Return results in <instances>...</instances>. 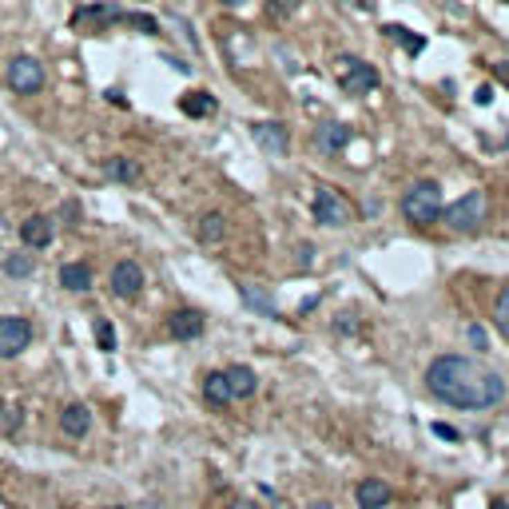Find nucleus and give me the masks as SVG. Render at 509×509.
<instances>
[{
	"label": "nucleus",
	"instance_id": "34",
	"mask_svg": "<svg viewBox=\"0 0 509 509\" xmlns=\"http://www.w3.org/2000/svg\"><path fill=\"white\" fill-rule=\"evenodd\" d=\"M227 509H259V506H254L251 497H235V501H231Z\"/></svg>",
	"mask_w": 509,
	"mask_h": 509
},
{
	"label": "nucleus",
	"instance_id": "18",
	"mask_svg": "<svg viewBox=\"0 0 509 509\" xmlns=\"http://www.w3.org/2000/svg\"><path fill=\"white\" fill-rule=\"evenodd\" d=\"M195 235H199V243H223V235H227V219H223V211H207V215H199Z\"/></svg>",
	"mask_w": 509,
	"mask_h": 509
},
{
	"label": "nucleus",
	"instance_id": "2",
	"mask_svg": "<svg viewBox=\"0 0 509 509\" xmlns=\"http://www.w3.org/2000/svg\"><path fill=\"white\" fill-rule=\"evenodd\" d=\"M402 215L414 227H429L442 219V187L434 179H414L402 195Z\"/></svg>",
	"mask_w": 509,
	"mask_h": 509
},
{
	"label": "nucleus",
	"instance_id": "28",
	"mask_svg": "<svg viewBox=\"0 0 509 509\" xmlns=\"http://www.w3.org/2000/svg\"><path fill=\"white\" fill-rule=\"evenodd\" d=\"M465 338H470V346H474V350H485V346H490V342H485V331H481L477 322H470V326H465Z\"/></svg>",
	"mask_w": 509,
	"mask_h": 509
},
{
	"label": "nucleus",
	"instance_id": "38",
	"mask_svg": "<svg viewBox=\"0 0 509 509\" xmlns=\"http://www.w3.org/2000/svg\"><path fill=\"white\" fill-rule=\"evenodd\" d=\"M108 509H127V506H108Z\"/></svg>",
	"mask_w": 509,
	"mask_h": 509
},
{
	"label": "nucleus",
	"instance_id": "16",
	"mask_svg": "<svg viewBox=\"0 0 509 509\" xmlns=\"http://www.w3.org/2000/svg\"><path fill=\"white\" fill-rule=\"evenodd\" d=\"M60 429L68 438H84L88 429H92V410L84 406V402H72V406H64L60 414Z\"/></svg>",
	"mask_w": 509,
	"mask_h": 509
},
{
	"label": "nucleus",
	"instance_id": "20",
	"mask_svg": "<svg viewBox=\"0 0 509 509\" xmlns=\"http://www.w3.org/2000/svg\"><path fill=\"white\" fill-rule=\"evenodd\" d=\"M104 172H108V179H115V183H136L140 179V163L127 156H111L108 163H104Z\"/></svg>",
	"mask_w": 509,
	"mask_h": 509
},
{
	"label": "nucleus",
	"instance_id": "39",
	"mask_svg": "<svg viewBox=\"0 0 509 509\" xmlns=\"http://www.w3.org/2000/svg\"><path fill=\"white\" fill-rule=\"evenodd\" d=\"M493 509H506V506H493Z\"/></svg>",
	"mask_w": 509,
	"mask_h": 509
},
{
	"label": "nucleus",
	"instance_id": "14",
	"mask_svg": "<svg viewBox=\"0 0 509 509\" xmlns=\"http://www.w3.org/2000/svg\"><path fill=\"white\" fill-rule=\"evenodd\" d=\"M223 378H227V386H231V398H254V390H259V378H254V370L251 366H227L223 370Z\"/></svg>",
	"mask_w": 509,
	"mask_h": 509
},
{
	"label": "nucleus",
	"instance_id": "21",
	"mask_svg": "<svg viewBox=\"0 0 509 509\" xmlns=\"http://www.w3.org/2000/svg\"><path fill=\"white\" fill-rule=\"evenodd\" d=\"M108 20H124V12L120 8H111V4H95V8H80V12H72V24H108Z\"/></svg>",
	"mask_w": 509,
	"mask_h": 509
},
{
	"label": "nucleus",
	"instance_id": "3",
	"mask_svg": "<svg viewBox=\"0 0 509 509\" xmlns=\"http://www.w3.org/2000/svg\"><path fill=\"white\" fill-rule=\"evenodd\" d=\"M442 211H445V227H450V231L470 235V231H477L481 219H485V191H465L458 203L442 207Z\"/></svg>",
	"mask_w": 509,
	"mask_h": 509
},
{
	"label": "nucleus",
	"instance_id": "23",
	"mask_svg": "<svg viewBox=\"0 0 509 509\" xmlns=\"http://www.w3.org/2000/svg\"><path fill=\"white\" fill-rule=\"evenodd\" d=\"M386 36H390V40H398V44L406 48V52H410V56H418V52H422V48H426V40H422V36H414L410 28H402V24H386Z\"/></svg>",
	"mask_w": 509,
	"mask_h": 509
},
{
	"label": "nucleus",
	"instance_id": "4",
	"mask_svg": "<svg viewBox=\"0 0 509 509\" xmlns=\"http://www.w3.org/2000/svg\"><path fill=\"white\" fill-rule=\"evenodd\" d=\"M350 219H354V207H350V199L342 191L331 187V183L315 187V223H322V227H346Z\"/></svg>",
	"mask_w": 509,
	"mask_h": 509
},
{
	"label": "nucleus",
	"instance_id": "29",
	"mask_svg": "<svg viewBox=\"0 0 509 509\" xmlns=\"http://www.w3.org/2000/svg\"><path fill=\"white\" fill-rule=\"evenodd\" d=\"M60 215L68 219V227H76V223H80V203H72V199H68V203L60 207Z\"/></svg>",
	"mask_w": 509,
	"mask_h": 509
},
{
	"label": "nucleus",
	"instance_id": "17",
	"mask_svg": "<svg viewBox=\"0 0 509 509\" xmlns=\"http://www.w3.org/2000/svg\"><path fill=\"white\" fill-rule=\"evenodd\" d=\"M60 286L64 290H72V295L92 290V267H88V263H64L60 267Z\"/></svg>",
	"mask_w": 509,
	"mask_h": 509
},
{
	"label": "nucleus",
	"instance_id": "37",
	"mask_svg": "<svg viewBox=\"0 0 509 509\" xmlns=\"http://www.w3.org/2000/svg\"><path fill=\"white\" fill-rule=\"evenodd\" d=\"M223 4H231V8H243V4H247V0H223Z\"/></svg>",
	"mask_w": 509,
	"mask_h": 509
},
{
	"label": "nucleus",
	"instance_id": "5",
	"mask_svg": "<svg viewBox=\"0 0 509 509\" xmlns=\"http://www.w3.org/2000/svg\"><path fill=\"white\" fill-rule=\"evenodd\" d=\"M4 80H8V88L16 95H36L44 88V64L36 60V56H12Z\"/></svg>",
	"mask_w": 509,
	"mask_h": 509
},
{
	"label": "nucleus",
	"instance_id": "12",
	"mask_svg": "<svg viewBox=\"0 0 509 509\" xmlns=\"http://www.w3.org/2000/svg\"><path fill=\"white\" fill-rule=\"evenodd\" d=\"M203 315L199 311H191V306H183V311H175L172 318H167V334L172 338H179V342H191V338H199L203 334Z\"/></svg>",
	"mask_w": 509,
	"mask_h": 509
},
{
	"label": "nucleus",
	"instance_id": "9",
	"mask_svg": "<svg viewBox=\"0 0 509 509\" xmlns=\"http://www.w3.org/2000/svg\"><path fill=\"white\" fill-rule=\"evenodd\" d=\"M350 136H354V131H350L346 124H338V120H326V124L315 127V136H311V140H315V147L322 151V156H338V151H342V147L350 143Z\"/></svg>",
	"mask_w": 509,
	"mask_h": 509
},
{
	"label": "nucleus",
	"instance_id": "27",
	"mask_svg": "<svg viewBox=\"0 0 509 509\" xmlns=\"http://www.w3.org/2000/svg\"><path fill=\"white\" fill-rule=\"evenodd\" d=\"M124 20H127V24H136V28H143L147 36H156V32H159V24L151 20V16H143V12H124Z\"/></svg>",
	"mask_w": 509,
	"mask_h": 509
},
{
	"label": "nucleus",
	"instance_id": "1",
	"mask_svg": "<svg viewBox=\"0 0 509 509\" xmlns=\"http://www.w3.org/2000/svg\"><path fill=\"white\" fill-rule=\"evenodd\" d=\"M426 390L445 406L458 410H490L506 398V378L477 358L465 354H438L426 366Z\"/></svg>",
	"mask_w": 509,
	"mask_h": 509
},
{
	"label": "nucleus",
	"instance_id": "24",
	"mask_svg": "<svg viewBox=\"0 0 509 509\" xmlns=\"http://www.w3.org/2000/svg\"><path fill=\"white\" fill-rule=\"evenodd\" d=\"M493 326H497L501 338L509 342V286H501L497 299H493Z\"/></svg>",
	"mask_w": 509,
	"mask_h": 509
},
{
	"label": "nucleus",
	"instance_id": "7",
	"mask_svg": "<svg viewBox=\"0 0 509 509\" xmlns=\"http://www.w3.org/2000/svg\"><path fill=\"white\" fill-rule=\"evenodd\" d=\"M32 342V322L20 315H4L0 318V358H16L24 354Z\"/></svg>",
	"mask_w": 509,
	"mask_h": 509
},
{
	"label": "nucleus",
	"instance_id": "32",
	"mask_svg": "<svg viewBox=\"0 0 509 509\" xmlns=\"http://www.w3.org/2000/svg\"><path fill=\"white\" fill-rule=\"evenodd\" d=\"M493 76L501 80V84H509V60L506 64H493Z\"/></svg>",
	"mask_w": 509,
	"mask_h": 509
},
{
	"label": "nucleus",
	"instance_id": "10",
	"mask_svg": "<svg viewBox=\"0 0 509 509\" xmlns=\"http://www.w3.org/2000/svg\"><path fill=\"white\" fill-rule=\"evenodd\" d=\"M254 143L267 151V156H286V147H290V136H286L283 124H275V120H263V124H254Z\"/></svg>",
	"mask_w": 509,
	"mask_h": 509
},
{
	"label": "nucleus",
	"instance_id": "15",
	"mask_svg": "<svg viewBox=\"0 0 509 509\" xmlns=\"http://www.w3.org/2000/svg\"><path fill=\"white\" fill-rule=\"evenodd\" d=\"M20 239L28 243V247H48L52 239H56V227L48 215H28V219L20 223Z\"/></svg>",
	"mask_w": 509,
	"mask_h": 509
},
{
	"label": "nucleus",
	"instance_id": "11",
	"mask_svg": "<svg viewBox=\"0 0 509 509\" xmlns=\"http://www.w3.org/2000/svg\"><path fill=\"white\" fill-rule=\"evenodd\" d=\"M354 501H358V509H386L390 506V485L382 477H362L354 485Z\"/></svg>",
	"mask_w": 509,
	"mask_h": 509
},
{
	"label": "nucleus",
	"instance_id": "26",
	"mask_svg": "<svg viewBox=\"0 0 509 509\" xmlns=\"http://www.w3.org/2000/svg\"><path fill=\"white\" fill-rule=\"evenodd\" d=\"M32 267H36V263H32L28 254H8V259H4V270H8L12 279H28Z\"/></svg>",
	"mask_w": 509,
	"mask_h": 509
},
{
	"label": "nucleus",
	"instance_id": "36",
	"mask_svg": "<svg viewBox=\"0 0 509 509\" xmlns=\"http://www.w3.org/2000/svg\"><path fill=\"white\" fill-rule=\"evenodd\" d=\"M306 509H334L331 501H315V506H306Z\"/></svg>",
	"mask_w": 509,
	"mask_h": 509
},
{
	"label": "nucleus",
	"instance_id": "13",
	"mask_svg": "<svg viewBox=\"0 0 509 509\" xmlns=\"http://www.w3.org/2000/svg\"><path fill=\"white\" fill-rule=\"evenodd\" d=\"M239 299H243V306H251L254 315H263V318L279 315V306H275V299H270V290H267V286H259V283H239Z\"/></svg>",
	"mask_w": 509,
	"mask_h": 509
},
{
	"label": "nucleus",
	"instance_id": "35",
	"mask_svg": "<svg viewBox=\"0 0 509 509\" xmlns=\"http://www.w3.org/2000/svg\"><path fill=\"white\" fill-rule=\"evenodd\" d=\"M350 4H354L358 12H370V8H374V0H350Z\"/></svg>",
	"mask_w": 509,
	"mask_h": 509
},
{
	"label": "nucleus",
	"instance_id": "30",
	"mask_svg": "<svg viewBox=\"0 0 509 509\" xmlns=\"http://www.w3.org/2000/svg\"><path fill=\"white\" fill-rule=\"evenodd\" d=\"M434 434H438V438H445V442H458L461 434L454 426H445V422H434Z\"/></svg>",
	"mask_w": 509,
	"mask_h": 509
},
{
	"label": "nucleus",
	"instance_id": "19",
	"mask_svg": "<svg viewBox=\"0 0 509 509\" xmlns=\"http://www.w3.org/2000/svg\"><path fill=\"white\" fill-rule=\"evenodd\" d=\"M203 398L211 402V406H227V402H235L231 398V386H227V378H223V370H211L203 378Z\"/></svg>",
	"mask_w": 509,
	"mask_h": 509
},
{
	"label": "nucleus",
	"instance_id": "6",
	"mask_svg": "<svg viewBox=\"0 0 509 509\" xmlns=\"http://www.w3.org/2000/svg\"><path fill=\"white\" fill-rule=\"evenodd\" d=\"M342 72H338V84H342V92L346 95H366L378 88V68L374 64L358 60V56H342Z\"/></svg>",
	"mask_w": 509,
	"mask_h": 509
},
{
	"label": "nucleus",
	"instance_id": "25",
	"mask_svg": "<svg viewBox=\"0 0 509 509\" xmlns=\"http://www.w3.org/2000/svg\"><path fill=\"white\" fill-rule=\"evenodd\" d=\"M95 346L104 350V354L115 350V326H111L108 318H95Z\"/></svg>",
	"mask_w": 509,
	"mask_h": 509
},
{
	"label": "nucleus",
	"instance_id": "31",
	"mask_svg": "<svg viewBox=\"0 0 509 509\" xmlns=\"http://www.w3.org/2000/svg\"><path fill=\"white\" fill-rule=\"evenodd\" d=\"M490 100H493V88H477V92H474V104H481V108H485Z\"/></svg>",
	"mask_w": 509,
	"mask_h": 509
},
{
	"label": "nucleus",
	"instance_id": "22",
	"mask_svg": "<svg viewBox=\"0 0 509 509\" xmlns=\"http://www.w3.org/2000/svg\"><path fill=\"white\" fill-rule=\"evenodd\" d=\"M179 108L187 111L191 120H203V115L215 111V95H211V92H187L183 100H179Z\"/></svg>",
	"mask_w": 509,
	"mask_h": 509
},
{
	"label": "nucleus",
	"instance_id": "33",
	"mask_svg": "<svg viewBox=\"0 0 509 509\" xmlns=\"http://www.w3.org/2000/svg\"><path fill=\"white\" fill-rule=\"evenodd\" d=\"M270 12H275V16H283V12H295V0H279V4L270 8Z\"/></svg>",
	"mask_w": 509,
	"mask_h": 509
},
{
	"label": "nucleus",
	"instance_id": "8",
	"mask_svg": "<svg viewBox=\"0 0 509 509\" xmlns=\"http://www.w3.org/2000/svg\"><path fill=\"white\" fill-rule=\"evenodd\" d=\"M140 290H143V267L131 263V259H120L111 267V295L115 299H136Z\"/></svg>",
	"mask_w": 509,
	"mask_h": 509
}]
</instances>
